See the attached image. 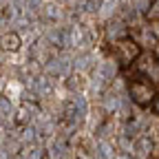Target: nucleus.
I'll return each instance as SVG.
<instances>
[{
  "label": "nucleus",
  "instance_id": "1",
  "mask_svg": "<svg viewBox=\"0 0 159 159\" xmlns=\"http://www.w3.org/2000/svg\"><path fill=\"white\" fill-rule=\"evenodd\" d=\"M128 95L133 99V104L137 108H150L152 102H155V97L159 95V86L152 84L148 77H144L142 73H137L133 71L128 75Z\"/></svg>",
  "mask_w": 159,
  "mask_h": 159
},
{
  "label": "nucleus",
  "instance_id": "2",
  "mask_svg": "<svg viewBox=\"0 0 159 159\" xmlns=\"http://www.w3.org/2000/svg\"><path fill=\"white\" fill-rule=\"evenodd\" d=\"M144 47L137 42V40L133 35H126V38H119L115 40V42L111 44V55L115 60V64L119 71H130L133 64H135V60L142 55Z\"/></svg>",
  "mask_w": 159,
  "mask_h": 159
},
{
  "label": "nucleus",
  "instance_id": "3",
  "mask_svg": "<svg viewBox=\"0 0 159 159\" xmlns=\"http://www.w3.org/2000/svg\"><path fill=\"white\" fill-rule=\"evenodd\" d=\"M133 71L142 73L144 77H148L152 84L159 86V55L155 53V49H144L142 55L135 60Z\"/></svg>",
  "mask_w": 159,
  "mask_h": 159
},
{
  "label": "nucleus",
  "instance_id": "4",
  "mask_svg": "<svg viewBox=\"0 0 159 159\" xmlns=\"http://www.w3.org/2000/svg\"><path fill=\"white\" fill-rule=\"evenodd\" d=\"M20 47H22V40H20V35L16 31H7L0 35V49L7 51V53H18Z\"/></svg>",
  "mask_w": 159,
  "mask_h": 159
},
{
  "label": "nucleus",
  "instance_id": "5",
  "mask_svg": "<svg viewBox=\"0 0 159 159\" xmlns=\"http://www.w3.org/2000/svg\"><path fill=\"white\" fill-rule=\"evenodd\" d=\"M144 16H146V20H150V22H159V0H152Z\"/></svg>",
  "mask_w": 159,
  "mask_h": 159
},
{
  "label": "nucleus",
  "instance_id": "6",
  "mask_svg": "<svg viewBox=\"0 0 159 159\" xmlns=\"http://www.w3.org/2000/svg\"><path fill=\"white\" fill-rule=\"evenodd\" d=\"M150 111H152V113H155V115L159 117V95L155 97V102H152V106H150Z\"/></svg>",
  "mask_w": 159,
  "mask_h": 159
}]
</instances>
